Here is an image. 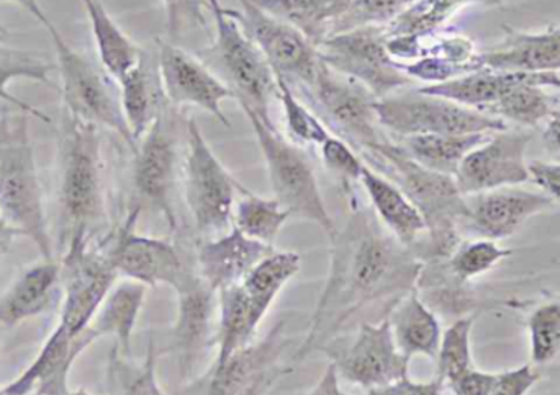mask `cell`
<instances>
[{"instance_id": "cell-1", "label": "cell", "mask_w": 560, "mask_h": 395, "mask_svg": "<svg viewBox=\"0 0 560 395\" xmlns=\"http://www.w3.org/2000/svg\"><path fill=\"white\" fill-rule=\"evenodd\" d=\"M329 272L305 338L293 361L323 351L364 322L384 321L395 306L417 289L423 263L398 242L377 216L352 207L345 229L329 239Z\"/></svg>"}, {"instance_id": "cell-13", "label": "cell", "mask_w": 560, "mask_h": 395, "mask_svg": "<svg viewBox=\"0 0 560 395\" xmlns=\"http://www.w3.org/2000/svg\"><path fill=\"white\" fill-rule=\"evenodd\" d=\"M213 52L229 79L230 88L236 94V100L252 108L266 123H272L269 105L272 98H278V81L268 59L229 9L213 13Z\"/></svg>"}, {"instance_id": "cell-7", "label": "cell", "mask_w": 560, "mask_h": 395, "mask_svg": "<svg viewBox=\"0 0 560 395\" xmlns=\"http://www.w3.org/2000/svg\"><path fill=\"white\" fill-rule=\"evenodd\" d=\"M242 183L226 170L207 143L196 120L187 123L184 195L200 240L229 232L233 227L236 193Z\"/></svg>"}, {"instance_id": "cell-39", "label": "cell", "mask_w": 560, "mask_h": 395, "mask_svg": "<svg viewBox=\"0 0 560 395\" xmlns=\"http://www.w3.org/2000/svg\"><path fill=\"white\" fill-rule=\"evenodd\" d=\"M477 315L479 312L457 318L447 331L443 332L436 357L438 380L447 386L474 368L470 337Z\"/></svg>"}, {"instance_id": "cell-19", "label": "cell", "mask_w": 560, "mask_h": 395, "mask_svg": "<svg viewBox=\"0 0 560 395\" xmlns=\"http://www.w3.org/2000/svg\"><path fill=\"white\" fill-rule=\"evenodd\" d=\"M158 72L164 98L176 107H197L212 115L223 127L230 120L223 113V101L236 100L235 92L220 81L206 64L171 41H158Z\"/></svg>"}, {"instance_id": "cell-5", "label": "cell", "mask_w": 560, "mask_h": 395, "mask_svg": "<svg viewBox=\"0 0 560 395\" xmlns=\"http://www.w3.org/2000/svg\"><path fill=\"white\" fill-rule=\"evenodd\" d=\"M240 107L255 131L276 200L292 216L322 227L323 232L331 239L338 229L323 200L308 156L299 146L280 136L275 123H266L246 105Z\"/></svg>"}, {"instance_id": "cell-56", "label": "cell", "mask_w": 560, "mask_h": 395, "mask_svg": "<svg viewBox=\"0 0 560 395\" xmlns=\"http://www.w3.org/2000/svg\"><path fill=\"white\" fill-rule=\"evenodd\" d=\"M542 87H552L560 91V72H545L541 74Z\"/></svg>"}, {"instance_id": "cell-4", "label": "cell", "mask_w": 560, "mask_h": 395, "mask_svg": "<svg viewBox=\"0 0 560 395\" xmlns=\"http://www.w3.org/2000/svg\"><path fill=\"white\" fill-rule=\"evenodd\" d=\"M30 118L12 108L0 111V217L16 237H26L38 249L42 260H56Z\"/></svg>"}, {"instance_id": "cell-26", "label": "cell", "mask_w": 560, "mask_h": 395, "mask_svg": "<svg viewBox=\"0 0 560 395\" xmlns=\"http://www.w3.org/2000/svg\"><path fill=\"white\" fill-rule=\"evenodd\" d=\"M61 282V263L43 260L26 268L0 296V328L15 327L48 311Z\"/></svg>"}, {"instance_id": "cell-44", "label": "cell", "mask_w": 560, "mask_h": 395, "mask_svg": "<svg viewBox=\"0 0 560 395\" xmlns=\"http://www.w3.org/2000/svg\"><path fill=\"white\" fill-rule=\"evenodd\" d=\"M533 367H545L560 354V301L538 306L528 319Z\"/></svg>"}, {"instance_id": "cell-61", "label": "cell", "mask_w": 560, "mask_h": 395, "mask_svg": "<svg viewBox=\"0 0 560 395\" xmlns=\"http://www.w3.org/2000/svg\"><path fill=\"white\" fill-rule=\"evenodd\" d=\"M26 395H43V394L36 393V391H35V393H30V394H26Z\"/></svg>"}, {"instance_id": "cell-48", "label": "cell", "mask_w": 560, "mask_h": 395, "mask_svg": "<svg viewBox=\"0 0 560 395\" xmlns=\"http://www.w3.org/2000/svg\"><path fill=\"white\" fill-rule=\"evenodd\" d=\"M539 378L541 374L532 363L523 364L515 370L502 371L497 373L495 384L490 395H528Z\"/></svg>"}, {"instance_id": "cell-62", "label": "cell", "mask_w": 560, "mask_h": 395, "mask_svg": "<svg viewBox=\"0 0 560 395\" xmlns=\"http://www.w3.org/2000/svg\"><path fill=\"white\" fill-rule=\"evenodd\" d=\"M2 331H3V328H0V337H2Z\"/></svg>"}, {"instance_id": "cell-8", "label": "cell", "mask_w": 560, "mask_h": 395, "mask_svg": "<svg viewBox=\"0 0 560 395\" xmlns=\"http://www.w3.org/2000/svg\"><path fill=\"white\" fill-rule=\"evenodd\" d=\"M293 91V88H292ZM326 128L346 141L358 154L387 140L378 124L375 104L378 98L364 85L339 74L322 61L310 87L295 88Z\"/></svg>"}, {"instance_id": "cell-23", "label": "cell", "mask_w": 560, "mask_h": 395, "mask_svg": "<svg viewBox=\"0 0 560 395\" xmlns=\"http://www.w3.org/2000/svg\"><path fill=\"white\" fill-rule=\"evenodd\" d=\"M275 250V247L249 239L233 226L222 236L200 240L196 268L203 282L219 292L245 282L252 270Z\"/></svg>"}, {"instance_id": "cell-60", "label": "cell", "mask_w": 560, "mask_h": 395, "mask_svg": "<svg viewBox=\"0 0 560 395\" xmlns=\"http://www.w3.org/2000/svg\"><path fill=\"white\" fill-rule=\"evenodd\" d=\"M0 395H12V394L7 393L5 386H3V387H0Z\"/></svg>"}, {"instance_id": "cell-54", "label": "cell", "mask_w": 560, "mask_h": 395, "mask_svg": "<svg viewBox=\"0 0 560 395\" xmlns=\"http://www.w3.org/2000/svg\"><path fill=\"white\" fill-rule=\"evenodd\" d=\"M10 2L16 3V5L26 10V12H28L36 22L42 23V25L45 26L46 32L55 26V23H52L51 20H49V16L46 15L43 7L39 5L38 0H10Z\"/></svg>"}, {"instance_id": "cell-33", "label": "cell", "mask_w": 560, "mask_h": 395, "mask_svg": "<svg viewBox=\"0 0 560 395\" xmlns=\"http://www.w3.org/2000/svg\"><path fill=\"white\" fill-rule=\"evenodd\" d=\"M492 134H415L400 137L398 144L420 166L454 177L467 154L486 143Z\"/></svg>"}, {"instance_id": "cell-25", "label": "cell", "mask_w": 560, "mask_h": 395, "mask_svg": "<svg viewBox=\"0 0 560 395\" xmlns=\"http://www.w3.org/2000/svg\"><path fill=\"white\" fill-rule=\"evenodd\" d=\"M269 309L271 306L249 295L242 283L219 291L217 357L212 364H222L233 354L253 344Z\"/></svg>"}, {"instance_id": "cell-30", "label": "cell", "mask_w": 560, "mask_h": 395, "mask_svg": "<svg viewBox=\"0 0 560 395\" xmlns=\"http://www.w3.org/2000/svg\"><path fill=\"white\" fill-rule=\"evenodd\" d=\"M91 23L95 48L104 71L120 82L143 61L144 52L125 35L101 0H81Z\"/></svg>"}, {"instance_id": "cell-6", "label": "cell", "mask_w": 560, "mask_h": 395, "mask_svg": "<svg viewBox=\"0 0 560 395\" xmlns=\"http://www.w3.org/2000/svg\"><path fill=\"white\" fill-rule=\"evenodd\" d=\"M56 51V68L61 74V95L66 113L85 123L117 133L131 153L137 143L131 136L121 108L120 87L117 82L84 55L75 51L56 26L48 29Z\"/></svg>"}, {"instance_id": "cell-15", "label": "cell", "mask_w": 560, "mask_h": 395, "mask_svg": "<svg viewBox=\"0 0 560 395\" xmlns=\"http://www.w3.org/2000/svg\"><path fill=\"white\" fill-rule=\"evenodd\" d=\"M229 12L261 49L275 75L285 79L293 91L313 84L322 59L316 46L299 28L269 15L252 0H240V9Z\"/></svg>"}, {"instance_id": "cell-28", "label": "cell", "mask_w": 560, "mask_h": 395, "mask_svg": "<svg viewBox=\"0 0 560 395\" xmlns=\"http://www.w3.org/2000/svg\"><path fill=\"white\" fill-rule=\"evenodd\" d=\"M388 322L395 344L407 360L411 361L415 357L436 360L443 338L440 319L420 298L417 289L395 306Z\"/></svg>"}, {"instance_id": "cell-20", "label": "cell", "mask_w": 560, "mask_h": 395, "mask_svg": "<svg viewBox=\"0 0 560 395\" xmlns=\"http://www.w3.org/2000/svg\"><path fill=\"white\" fill-rule=\"evenodd\" d=\"M533 134L528 131H499L467 154L457 169V187L464 196L490 190L520 187L529 179L526 151Z\"/></svg>"}, {"instance_id": "cell-10", "label": "cell", "mask_w": 560, "mask_h": 395, "mask_svg": "<svg viewBox=\"0 0 560 395\" xmlns=\"http://www.w3.org/2000/svg\"><path fill=\"white\" fill-rule=\"evenodd\" d=\"M387 41V26L365 25L326 36L316 49L328 68L354 79L382 100L413 82L392 58Z\"/></svg>"}, {"instance_id": "cell-31", "label": "cell", "mask_w": 560, "mask_h": 395, "mask_svg": "<svg viewBox=\"0 0 560 395\" xmlns=\"http://www.w3.org/2000/svg\"><path fill=\"white\" fill-rule=\"evenodd\" d=\"M118 87H120L125 120L138 146L148 128L153 124L154 118L163 110L161 97H164V94L158 62L156 69L151 68L144 55L143 61L118 82Z\"/></svg>"}, {"instance_id": "cell-37", "label": "cell", "mask_w": 560, "mask_h": 395, "mask_svg": "<svg viewBox=\"0 0 560 395\" xmlns=\"http://www.w3.org/2000/svg\"><path fill=\"white\" fill-rule=\"evenodd\" d=\"M158 357L160 351L154 338L148 344L147 357L140 367H133L114 347L108 360L107 395H166L158 381Z\"/></svg>"}, {"instance_id": "cell-43", "label": "cell", "mask_w": 560, "mask_h": 395, "mask_svg": "<svg viewBox=\"0 0 560 395\" xmlns=\"http://www.w3.org/2000/svg\"><path fill=\"white\" fill-rule=\"evenodd\" d=\"M276 81H278V98L282 104L283 118H285L290 137L302 144L322 146L331 136V131L316 117L315 111L310 110L295 97V92L285 79L276 75Z\"/></svg>"}, {"instance_id": "cell-59", "label": "cell", "mask_w": 560, "mask_h": 395, "mask_svg": "<svg viewBox=\"0 0 560 395\" xmlns=\"http://www.w3.org/2000/svg\"><path fill=\"white\" fill-rule=\"evenodd\" d=\"M66 395H94V394L88 393V391H85V390H78V391H69V393Z\"/></svg>"}, {"instance_id": "cell-9", "label": "cell", "mask_w": 560, "mask_h": 395, "mask_svg": "<svg viewBox=\"0 0 560 395\" xmlns=\"http://www.w3.org/2000/svg\"><path fill=\"white\" fill-rule=\"evenodd\" d=\"M295 340L287 322H278L261 340L233 354L222 364H212L199 380L189 384L186 395H266L280 378L292 373L290 348Z\"/></svg>"}, {"instance_id": "cell-3", "label": "cell", "mask_w": 560, "mask_h": 395, "mask_svg": "<svg viewBox=\"0 0 560 395\" xmlns=\"http://www.w3.org/2000/svg\"><path fill=\"white\" fill-rule=\"evenodd\" d=\"M377 167L375 172L387 177L410 198L427 223V239L411 247L421 263L446 262L463 242V226L467 217L466 196L456 179L433 172L415 163L400 144L381 141L359 154Z\"/></svg>"}, {"instance_id": "cell-32", "label": "cell", "mask_w": 560, "mask_h": 395, "mask_svg": "<svg viewBox=\"0 0 560 395\" xmlns=\"http://www.w3.org/2000/svg\"><path fill=\"white\" fill-rule=\"evenodd\" d=\"M523 75L525 72L480 69L441 84L427 85L418 88V92L431 97L446 98L454 104L486 113L513 84L522 81Z\"/></svg>"}, {"instance_id": "cell-36", "label": "cell", "mask_w": 560, "mask_h": 395, "mask_svg": "<svg viewBox=\"0 0 560 395\" xmlns=\"http://www.w3.org/2000/svg\"><path fill=\"white\" fill-rule=\"evenodd\" d=\"M242 198L236 200L233 226L249 239L275 247L280 230L292 214L276 198L268 200L242 187Z\"/></svg>"}, {"instance_id": "cell-42", "label": "cell", "mask_w": 560, "mask_h": 395, "mask_svg": "<svg viewBox=\"0 0 560 395\" xmlns=\"http://www.w3.org/2000/svg\"><path fill=\"white\" fill-rule=\"evenodd\" d=\"M302 268V256L296 252H275L252 270L245 282L246 291L259 301L272 306L283 286Z\"/></svg>"}, {"instance_id": "cell-41", "label": "cell", "mask_w": 560, "mask_h": 395, "mask_svg": "<svg viewBox=\"0 0 560 395\" xmlns=\"http://www.w3.org/2000/svg\"><path fill=\"white\" fill-rule=\"evenodd\" d=\"M476 2L493 5L500 0H417L404 15L387 26L388 36L434 33L463 7Z\"/></svg>"}, {"instance_id": "cell-24", "label": "cell", "mask_w": 560, "mask_h": 395, "mask_svg": "<svg viewBox=\"0 0 560 395\" xmlns=\"http://www.w3.org/2000/svg\"><path fill=\"white\" fill-rule=\"evenodd\" d=\"M502 43L489 51L477 52L483 69L503 72H560V26L539 33L505 28Z\"/></svg>"}, {"instance_id": "cell-55", "label": "cell", "mask_w": 560, "mask_h": 395, "mask_svg": "<svg viewBox=\"0 0 560 395\" xmlns=\"http://www.w3.org/2000/svg\"><path fill=\"white\" fill-rule=\"evenodd\" d=\"M15 237V234L7 227V224L3 223L2 217H0V260L9 252L10 246H12Z\"/></svg>"}, {"instance_id": "cell-21", "label": "cell", "mask_w": 560, "mask_h": 395, "mask_svg": "<svg viewBox=\"0 0 560 395\" xmlns=\"http://www.w3.org/2000/svg\"><path fill=\"white\" fill-rule=\"evenodd\" d=\"M467 217L463 230L477 239L503 240L518 232L526 220L555 204L546 193L520 187L490 190L466 196Z\"/></svg>"}, {"instance_id": "cell-57", "label": "cell", "mask_w": 560, "mask_h": 395, "mask_svg": "<svg viewBox=\"0 0 560 395\" xmlns=\"http://www.w3.org/2000/svg\"><path fill=\"white\" fill-rule=\"evenodd\" d=\"M207 9L212 10V13L222 12L225 7L222 5V0H206Z\"/></svg>"}, {"instance_id": "cell-50", "label": "cell", "mask_w": 560, "mask_h": 395, "mask_svg": "<svg viewBox=\"0 0 560 395\" xmlns=\"http://www.w3.org/2000/svg\"><path fill=\"white\" fill-rule=\"evenodd\" d=\"M497 373H486V371L472 370L457 378L450 384V390L454 395H490L493 384H495Z\"/></svg>"}, {"instance_id": "cell-16", "label": "cell", "mask_w": 560, "mask_h": 395, "mask_svg": "<svg viewBox=\"0 0 560 395\" xmlns=\"http://www.w3.org/2000/svg\"><path fill=\"white\" fill-rule=\"evenodd\" d=\"M133 192L131 207L156 211L166 219L171 234L179 229L174 190L177 180V141L166 110L160 111L133 153Z\"/></svg>"}, {"instance_id": "cell-40", "label": "cell", "mask_w": 560, "mask_h": 395, "mask_svg": "<svg viewBox=\"0 0 560 395\" xmlns=\"http://www.w3.org/2000/svg\"><path fill=\"white\" fill-rule=\"evenodd\" d=\"M513 255L512 249H505L497 240H463L453 255L444 262L450 275L467 285L472 279L492 272L499 263Z\"/></svg>"}, {"instance_id": "cell-11", "label": "cell", "mask_w": 560, "mask_h": 395, "mask_svg": "<svg viewBox=\"0 0 560 395\" xmlns=\"http://www.w3.org/2000/svg\"><path fill=\"white\" fill-rule=\"evenodd\" d=\"M378 124L398 137L415 134L499 133L509 130L505 120L431 95H398L375 104Z\"/></svg>"}, {"instance_id": "cell-14", "label": "cell", "mask_w": 560, "mask_h": 395, "mask_svg": "<svg viewBox=\"0 0 560 395\" xmlns=\"http://www.w3.org/2000/svg\"><path fill=\"white\" fill-rule=\"evenodd\" d=\"M141 210L131 207L121 226L102 243L118 278L141 283L148 288L167 285L176 289L192 266L187 265L176 243L170 239L141 236L135 230Z\"/></svg>"}, {"instance_id": "cell-12", "label": "cell", "mask_w": 560, "mask_h": 395, "mask_svg": "<svg viewBox=\"0 0 560 395\" xmlns=\"http://www.w3.org/2000/svg\"><path fill=\"white\" fill-rule=\"evenodd\" d=\"M59 263L65 296L58 325L71 337H79L91 328L118 275L104 243H95V240L79 239L69 243L59 255Z\"/></svg>"}, {"instance_id": "cell-53", "label": "cell", "mask_w": 560, "mask_h": 395, "mask_svg": "<svg viewBox=\"0 0 560 395\" xmlns=\"http://www.w3.org/2000/svg\"><path fill=\"white\" fill-rule=\"evenodd\" d=\"M310 395H349L342 393L341 387H339V376L335 364L329 363L328 367H326L325 373L319 378L318 383L313 387Z\"/></svg>"}, {"instance_id": "cell-34", "label": "cell", "mask_w": 560, "mask_h": 395, "mask_svg": "<svg viewBox=\"0 0 560 395\" xmlns=\"http://www.w3.org/2000/svg\"><path fill=\"white\" fill-rule=\"evenodd\" d=\"M560 98L542 87L541 74L525 72L522 81L513 84L486 113L500 120L506 118L520 127L538 128L558 110Z\"/></svg>"}, {"instance_id": "cell-46", "label": "cell", "mask_w": 560, "mask_h": 395, "mask_svg": "<svg viewBox=\"0 0 560 395\" xmlns=\"http://www.w3.org/2000/svg\"><path fill=\"white\" fill-rule=\"evenodd\" d=\"M322 151V160L326 169L338 177L345 183L359 182L365 163L361 156H358L354 149L346 141L336 136H329L325 143L319 146Z\"/></svg>"}, {"instance_id": "cell-58", "label": "cell", "mask_w": 560, "mask_h": 395, "mask_svg": "<svg viewBox=\"0 0 560 395\" xmlns=\"http://www.w3.org/2000/svg\"><path fill=\"white\" fill-rule=\"evenodd\" d=\"M9 39V29L5 28V25H3L2 22H0V45H3V43Z\"/></svg>"}, {"instance_id": "cell-52", "label": "cell", "mask_w": 560, "mask_h": 395, "mask_svg": "<svg viewBox=\"0 0 560 395\" xmlns=\"http://www.w3.org/2000/svg\"><path fill=\"white\" fill-rule=\"evenodd\" d=\"M541 140L549 160L560 164V108L542 123Z\"/></svg>"}, {"instance_id": "cell-27", "label": "cell", "mask_w": 560, "mask_h": 395, "mask_svg": "<svg viewBox=\"0 0 560 395\" xmlns=\"http://www.w3.org/2000/svg\"><path fill=\"white\" fill-rule=\"evenodd\" d=\"M359 182L371 200L375 216L398 242L410 249L415 243L420 242L421 237L427 234V223L418 207L411 203L410 198L405 195L392 180L375 172L368 164L362 170Z\"/></svg>"}, {"instance_id": "cell-49", "label": "cell", "mask_w": 560, "mask_h": 395, "mask_svg": "<svg viewBox=\"0 0 560 395\" xmlns=\"http://www.w3.org/2000/svg\"><path fill=\"white\" fill-rule=\"evenodd\" d=\"M529 179L551 198L560 203V164L551 160H529Z\"/></svg>"}, {"instance_id": "cell-29", "label": "cell", "mask_w": 560, "mask_h": 395, "mask_svg": "<svg viewBox=\"0 0 560 395\" xmlns=\"http://www.w3.org/2000/svg\"><path fill=\"white\" fill-rule=\"evenodd\" d=\"M147 289L148 286L131 279L115 283L91 325L98 338H114L115 348L127 358L131 357V337L147 299Z\"/></svg>"}, {"instance_id": "cell-51", "label": "cell", "mask_w": 560, "mask_h": 395, "mask_svg": "<svg viewBox=\"0 0 560 395\" xmlns=\"http://www.w3.org/2000/svg\"><path fill=\"white\" fill-rule=\"evenodd\" d=\"M443 387L438 378L430 383H417L410 376H405L381 390L369 391L368 395H443Z\"/></svg>"}, {"instance_id": "cell-17", "label": "cell", "mask_w": 560, "mask_h": 395, "mask_svg": "<svg viewBox=\"0 0 560 395\" xmlns=\"http://www.w3.org/2000/svg\"><path fill=\"white\" fill-rule=\"evenodd\" d=\"M322 354L335 364L339 378L362 387L365 393L408 376L410 368V360L395 344L388 318L377 324L364 322L348 347L331 344Z\"/></svg>"}, {"instance_id": "cell-18", "label": "cell", "mask_w": 560, "mask_h": 395, "mask_svg": "<svg viewBox=\"0 0 560 395\" xmlns=\"http://www.w3.org/2000/svg\"><path fill=\"white\" fill-rule=\"evenodd\" d=\"M174 291L177 292V315L164 354L176 357L180 380L189 381L215 344L213 318L219 306V292L203 282L196 266Z\"/></svg>"}, {"instance_id": "cell-22", "label": "cell", "mask_w": 560, "mask_h": 395, "mask_svg": "<svg viewBox=\"0 0 560 395\" xmlns=\"http://www.w3.org/2000/svg\"><path fill=\"white\" fill-rule=\"evenodd\" d=\"M95 340H98V335L92 327L79 337H71L56 325L32 364L15 381L7 384V393L26 395L36 391L43 395L68 394L72 364Z\"/></svg>"}, {"instance_id": "cell-45", "label": "cell", "mask_w": 560, "mask_h": 395, "mask_svg": "<svg viewBox=\"0 0 560 395\" xmlns=\"http://www.w3.org/2000/svg\"><path fill=\"white\" fill-rule=\"evenodd\" d=\"M417 0H352L349 9L329 25L328 36L365 25L388 26Z\"/></svg>"}, {"instance_id": "cell-35", "label": "cell", "mask_w": 560, "mask_h": 395, "mask_svg": "<svg viewBox=\"0 0 560 395\" xmlns=\"http://www.w3.org/2000/svg\"><path fill=\"white\" fill-rule=\"evenodd\" d=\"M55 69H58L56 64H51L46 59L20 51V49L3 48L0 45V101L10 105L13 110L22 111V113L32 118H38L43 123H51V120L42 110L33 107L28 101L15 97L9 91V84L16 81V79H26V81L38 82V84H45L58 91L55 82L51 81V72Z\"/></svg>"}, {"instance_id": "cell-2", "label": "cell", "mask_w": 560, "mask_h": 395, "mask_svg": "<svg viewBox=\"0 0 560 395\" xmlns=\"http://www.w3.org/2000/svg\"><path fill=\"white\" fill-rule=\"evenodd\" d=\"M59 255L79 239L95 240L107 224L105 164L98 127L62 111L58 130Z\"/></svg>"}, {"instance_id": "cell-38", "label": "cell", "mask_w": 560, "mask_h": 395, "mask_svg": "<svg viewBox=\"0 0 560 395\" xmlns=\"http://www.w3.org/2000/svg\"><path fill=\"white\" fill-rule=\"evenodd\" d=\"M269 15L299 28L313 45L318 46L328 36L336 19L328 0H252Z\"/></svg>"}, {"instance_id": "cell-47", "label": "cell", "mask_w": 560, "mask_h": 395, "mask_svg": "<svg viewBox=\"0 0 560 395\" xmlns=\"http://www.w3.org/2000/svg\"><path fill=\"white\" fill-rule=\"evenodd\" d=\"M163 3L166 7L167 32L171 38L194 26L206 28V0H163Z\"/></svg>"}]
</instances>
